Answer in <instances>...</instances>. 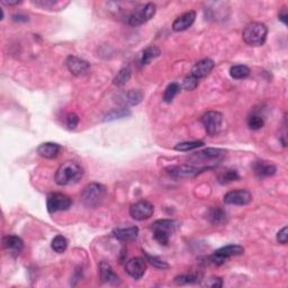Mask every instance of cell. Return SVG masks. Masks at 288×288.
I'll return each mask as SVG.
<instances>
[{"label":"cell","mask_w":288,"mask_h":288,"mask_svg":"<svg viewBox=\"0 0 288 288\" xmlns=\"http://www.w3.org/2000/svg\"><path fill=\"white\" fill-rule=\"evenodd\" d=\"M51 247L55 252L62 253V252L66 251L67 248H68V240L62 236H56L52 240Z\"/></svg>","instance_id":"obj_32"},{"label":"cell","mask_w":288,"mask_h":288,"mask_svg":"<svg viewBox=\"0 0 288 288\" xmlns=\"http://www.w3.org/2000/svg\"><path fill=\"white\" fill-rule=\"evenodd\" d=\"M230 74L233 79L241 80V79H245L249 77L250 69L247 66H243V64H238V66H233L231 68Z\"/></svg>","instance_id":"obj_27"},{"label":"cell","mask_w":288,"mask_h":288,"mask_svg":"<svg viewBox=\"0 0 288 288\" xmlns=\"http://www.w3.org/2000/svg\"><path fill=\"white\" fill-rule=\"evenodd\" d=\"M21 1H18V0H16V1H1V5H6V6H14V5H20Z\"/></svg>","instance_id":"obj_41"},{"label":"cell","mask_w":288,"mask_h":288,"mask_svg":"<svg viewBox=\"0 0 288 288\" xmlns=\"http://www.w3.org/2000/svg\"><path fill=\"white\" fill-rule=\"evenodd\" d=\"M33 3L45 9H63L64 7L69 5V2L54 1V0H39V1H33Z\"/></svg>","instance_id":"obj_26"},{"label":"cell","mask_w":288,"mask_h":288,"mask_svg":"<svg viewBox=\"0 0 288 288\" xmlns=\"http://www.w3.org/2000/svg\"><path fill=\"white\" fill-rule=\"evenodd\" d=\"M278 18H279V21H282L284 23V24H287L288 13H287V8H286V7H283V8L279 10Z\"/></svg>","instance_id":"obj_40"},{"label":"cell","mask_w":288,"mask_h":288,"mask_svg":"<svg viewBox=\"0 0 288 288\" xmlns=\"http://www.w3.org/2000/svg\"><path fill=\"white\" fill-rule=\"evenodd\" d=\"M288 240V229L287 226H284L277 234V241L282 244H286Z\"/></svg>","instance_id":"obj_39"},{"label":"cell","mask_w":288,"mask_h":288,"mask_svg":"<svg viewBox=\"0 0 288 288\" xmlns=\"http://www.w3.org/2000/svg\"><path fill=\"white\" fill-rule=\"evenodd\" d=\"M204 287H210V288H221L223 286V280L219 277H212L205 280V283L203 284Z\"/></svg>","instance_id":"obj_37"},{"label":"cell","mask_w":288,"mask_h":288,"mask_svg":"<svg viewBox=\"0 0 288 288\" xmlns=\"http://www.w3.org/2000/svg\"><path fill=\"white\" fill-rule=\"evenodd\" d=\"M99 274H100V278L103 282L106 283H114L116 284L119 282V276H117L115 272H114L113 268L111 267V264L106 263V261H101L99 264Z\"/></svg>","instance_id":"obj_22"},{"label":"cell","mask_w":288,"mask_h":288,"mask_svg":"<svg viewBox=\"0 0 288 288\" xmlns=\"http://www.w3.org/2000/svg\"><path fill=\"white\" fill-rule=\"evenodd\" d=\"M239 179H240V176H239V173L236 170H226L224 173H222V175L218 177L219 184L222 185L230 184L232 183V181H237Z\"/></svg>","instance_id":"obj_34"},{"label":"cell","mask_w":288,"mask_h":288,"mask_svg":"<svg viewBox=\"0 0 288 288\" xmlns=\"http://www.w3.org/2000/svg\"><path fill=\"white\" fill-rule=\"evenodd\" d=\"M208 219L212 224L214 225H221L226 221V213L224 210L219 207H214L210 211V213L207 215Z\"/></svg>","instance_id":"obj_23"},{"label":"cell","mask_w":288,"mask_h":288,"mask_svg":"<svg viewBox=\"0 0 288 288\" xmlns=\"http://www.w3.org/2000/svg\"><path fill=\"white\" fill-rule=\"evenodd\" d=\"M251 200L252 195L250 194V192L245 191V189H239V191L229 192L224 196V203L227 204V205L243 206L248 205Z\"/></svg>","instance_id":"obj_12"},{"label":"cell","mask_w":288,"mask_h":288,"mask_svg":"<svg viewBox=\"0 0 288 288\" xmlns=\"http://www.w3.org/2000/svg\"><path fill=\"white\" fill-rule=\"evenodd\" d=\"M106 197V188L98 183L88 184L81 192V200L85 206L96 208L101 205Z\"/></svg>","instance_id":"obj_3"},{"label":"cell","mask_w":288,"mask_h":288,"mask_svg":"<svg viewBox=\"0 0 288 288\" xmlns=\"http://www.w3.org/2000/svg\"><path fill=\"white\" fill-rule=\"evenodd\" d=\"M208 168H199V167H194L189 165H183V166H172L167 168V172L170 176L175 178H189V177H195L200 173L204 170Z\"/></svg>","instance_id":"obj_10"},{"label":"cell","mask_w":288,"mask_h":288,"mask_svg":"<svg viewBox=\"0 0 288 288\" xmlns=\"http://www.w3.org/2000/svg\"><path fill=\"white\" fill-rule=\"evenodd\" d=\"M177 223L172 219H159L152 225L153 237L159 243L167 245L169 243L170 237L175 233Z\"/></svg>","instance_id":"obj_5"},{"label":"cell","mask_w":288,"mask_h":288,"mask_svg":"<svg viewBox=\"0 0 288 288\" xmlns=\"http://www.w3.org/2000/svg\"><path fill=\"white\" fill-rule=\"evenodd\" d=\"M267 26L263 23L253 22L245 26L242 37L250 47H261L267 39Z\"/></svg>","instance_id":"obj_2"},{"label":"cell","mask_w":288,"mask_h":288,"mask_svg":"<svg viewBox=\"0 0 288 288\" xmlns=\"http://www.w3.org/2000/svg\"><path fill=\"white\" fill-rule=\"evenodd\" d=\"M2 247L9 256L17 258L24 250V242L17 236H6L2 239Z\"/></svg>","instance_id":"obj_13"},{"label":"cell","mask_w":288,"mask_h":288,"mask_svg":"<svg viewBox=\"0 0 288 288\" xmlns=\"http://www.w3.org/2000/svg\"><path fill=\"white\" fill-rule=\"evenodd\" d=\"M198 80L199 79H197L196 77H194V75L189 74L184 79L183 88L185 90H187V92H192V90L197 88V86H198Z\"/></svg>","instance_id":"obj_35"},{"label":"cell","mask_w":288,"mask_h":288,"mask_svg":"<svg viewBox=\"0 0 288 288\" xmlns=\"http://www.w3.org/2000/svg\"><path fill=\"white\" fill-rule=\"evenodd\" d=\"M161 54V51L160 48H157V47H149L146 48L145 50L143 51L142 53V56H141V64L142 66H146V64H149L152 60H154L155 58H158L159 55Z\"/></svg>","instance_id":"obj_25"},{"label":"cell","mask_w":288,"mask_h":288,"mask_svg":"<svg viewBox=\"0 0 288 288\" xmlns=\"http://www.w3.org/2000/svg\"><path fill=\"white\" fill-rule=\"evenodd\" d=\"M113 234L117 240L122 242H131L138 239L139 229L136 226L126 227V229H116Z\"/></svg>","instance_id":"obj_20"},{"label":"cell","mask_w":288,"mask_h":288,"mask_svg":"<svg viewBox=\"0 0 288 288\" xmlns=\"http://www.w3.org/2000/svg\"><path fill=\"white\" fill-rule=\"evenodd\" d=\"M203 274L202 272H191V274H186L178 276L175 278V283L178 285H186V284H196L202 282Z\"/></svg>","instance_id":"obj_24"},{"label":"cell","mask_w":288,"mask_h":288,"mask_svg":"<svg viewBox=\"0 0 288 288\" xmlns=\"http://www.w3.org/2000/svg\"><path fill=\"white\" fill-rule=\"evenodd\" d=\"M247 123H248L249 128H251V130H253V131H257V130H260V128L264 127V120L263 119V116H260L259 114L252 113L251 115H249Z\"/></svg>","instance_id":"obj_31"},{"label":"cell","mask_w":288,"mask_h":288,"mask_svg":"<svg viewBox=\"0 0 288 288\" xmlns=\"http://www.w3.org/2000/svg\"><path fill=\"white\" fill-rule=\"evenodd\" d=\"M204 145L203 141H189V142H183L177 144L175 146V150L181 151V152H187V151H192L198 147H202Z\"/></svg>","instance_id":"obj_33"},{"label":"cell","mask_w":288,"mask_h":288,"mask_svg":"<svg viewBox=\"0 0 288 288\" xmlns=\"http://www.w3.org/2000/svg\"><path fill=\"white\" fill-rule=\"evenodd\" d=\"M154 207L147 200H140L130 207V215L136 221H145L153 215Z\"/></svg>","instance_id":"obj_9"},{"label":"cell","mask_w":288,"mask_h":288,"mask_svg":"<svg viewBox=\"0 0 288 288\" xmlns=\"http://www.w3.org/2000/svg\"><path fill=\"white\" fill-rule=\"evenodd\" d=\"M181 90V87L179 83L177 82H172L170 83V85L167 87L165 93H164V100L166 103H171L173 100V98H175L178 94L180 93Z\"/></svg>","instance_id":"obj_29"},{"label":"cell","mask_w":288,"mask_h":288,"mask_svg":"<svg viewBox=\"0 0 288 288\" xmlns=\"http://www.w3.org/2000/svg\"><path fill=\"white\" fill-rule=\"evenodd\" d=\"M131 74H132L131 68L130 67H125L119 72V73H117L116 77L114 78L113 83L117 87H122L124 85H126V82L130 80Z\"/></svg>","instance_id":"obj_28"},{"label":"cell","mask_w":288,"mask_h":288,"mask_svg":"<svg viewBox=\"0 0 288 288\" xmlns=\"http://www.w3.org/2000/svg\"><path fill=\"white\" fill-rule=\"evenodd\" d=\"M226 153L225 150L222 149H214V147H208L200 152L196 153L192 159H197V160L203 161V162H212V164L215 165L217 164L218 161H221L223 157H224Z\"/></svg>","instance_id":"obj_14"},{"label":"cell","mask_w":288,"mask_h":288,"mask_svg":"<svg viewBox=\"0 0 288 288\" xmlns=\"http://www.w3.org/2000/svg\"><path fill=\"white\" fill-rule=\"evenodd\" d=\"M276 171H277L276 166L268 161H258L255 165V173L259 178L274 176Z\"/></svg>","instance_id":"obj_21"},{"label":"cell","mask_w":288,"mask_h":288,"mask_svg":"<svg viewBox=\"0 0 288 288\" xmlns=\"http://www.w3.org/2000/svg\"><path fill=\"white\" fill-rule=\"evenodd\" d=\"M67 67L73 75H82L88 72L90 64L87 62L86 60L70 55L69 58L67 59Z\"/></svg>","instance_id":"obj_15"},{"label":"cell","mask_w":288,"mask_h":288,"mask_svg":"<svg viewBox=\"0 0 288 288\" xmlns=\"http://www.w3.org/2000/svg\"><path fill=\"white\" fill-rule=\"evenodd\" d=\"M157 11V6L153 2H147L145 5H139L128 14L127 18V24L130 26H136L145 24L146 22H149L155 15Z\"/></svg>","instance_id":"obj_4"},{"label":"cell","mask_w":288,"mask_h":288,"mask_svg":"<svg viewBox=\"0 0 288 288\" xmlns=\"http://www.w3.org/2000/svg\"><path fill=\"white\" fill-rule=\"evenodd\" d=\"M61 146L56 143L47 142L42 143L41 145L37 147V153H39L42 158L45 159H54L59 155Z\"/></svg>","instance_id":"obj_19"},{"label":"cell","mask_w":288,"mask_h":288,"mask_svg":"<svg viewBox=\"0 0 288 288\" xmlns=\"http://www.w3.org/2000/svg\"><path fill=\"white\" fill-rule=\"evenodd\" d=\"M202 123L205 127L206 133L210 136H215L219 133L223 123V115L219 112L211 111L202 116Z\"/></svg>","instance_id":"obj_8"},{"label":"cell","mask_w":288,"mask_h":288,"mask_svg":"<svg viewBox=\"0 0 288 288\" xmlns=\"http://www.w3.org/2000/svg\"><path fill=\"white\" fill-rule=\"evenodd\" d=\"M131 112L128 111L127 108H115L113 109L112 112H109L107 115L105 116V122H111V120H120V119H124V117L130 116Z\"/></svg>","instance_id":"obj_30"},{"label":"cell","mask_w":288,"mask_h":288,"mask_svg":"<svg viewBox=\"0 0 288 288\" xmlns=\"http://www.w3.org/2000/svg\"><path fill=\"white\" fill-rule=\"evenodd\" d=\"M145 258H146V261H149V263L154 266L155 268H159V269H168L169 268V264L166 263V261L161 260L160 258L158 257H152L150 255H147L145 253Z\"/></svg>","instance_id":"obj_36"},{"label":"cell","mask_w":288,"mask_h":288,"mask_svg":"<svg viewBox=\"0 0 288 288\" xmlns=\"http://www.w3.org/2000/svg\"><path fill=\"white\" fill-rule=\"evenodd\" d=\"M244 253V248L241 247V245L238 244H231L226 245V247H223L221 249L216 250V251L212 255L208 260H210L211 264H216V266H221L225 263L227 259H230L231 257L236 256H241Z\"/></svg>","instance_id":"obj_6"},{"label":"cell","mask_w":288,"mask_h":288,"mask_svg":"<svg viewBox=\"0 0 288 288\" xmlns=\"http://www.w3.org/2000/svg\"><path fill=\"white\" fill-rule=\"evenodd\" d=\"M82 167L74 161H67L59 167L54 180L60 186H71L79 183L82 178Z\"/></svg>","instance_id":"obj_1"},{"label":"cell","mask_w":288,"mask_h":288,"mask_svg":"<svg viewBox=\"0 0 288 288\" xmlns=\"http://www.w3.org/2000/svg\"><path fill=\"white\" fill-rule=\"evenodd\" d=\"M125 270L132 278H142L146 271V260L140 257L132 258L125 264Z\"/></svg>","instance_id":"obj_11"},{"label":"cell","mask_w":288,"mask_h":288,"mask_svg":"<svg viewBox=\"0 0 288 288\" xmlns=\"http://www.w3.org/2000/svg\"><path fill=\"white\" fill-rule=\"evenodd\" d=\"M72 205V202L69 196L61 194V192H52L48 196L47 207L50 214L56 212L68 211Z\"/></svg>","instance_id":"obj_7"},{"label":"cell","mask_w":288,"mask_h":288,"mask_svg":"<svg viewBox=\"0 0 288 288\" xmlns=\"http://www.w3.org/2000/svg\"><path fill=\"white\" fill-rule=\"evenodd\" d=\"M196 20V13L194 10L187 11L183 15H180L179 17L176 18V21L173 22L172 24V29L175 32H183L186 29L191 27V26L194 24Z\"/></svg>","instance_id":"obj_16"},{"label":"cell","mask_w":288,"mask_h":288,"mask_svg":"<svg viewBox=\"0 0 288 288\" xmlns=\"http://www.w3.org/2000/svg\"><path fill=\"white\" fill-rule=\"evenodd\" d=\"M142 98V92H140V90H130V92L127 93L120 94L117 101L124 106H135L141 103Z\"/></svg>","instance_id":"obj_18"},{"label":"cell","mask_w":288,"mask_h":288,"mask_svg":"<svg viewBox=\"0 0 288 288\" xmlns=\"http://www.w3.org/2000/svg\"><path fill=\"white\" fill-rule=\"evenodd\" d=\"M214 68V61L211 59H203L195 63V66L192 69V75H194L197 79L204 78L213 70Z\"/></svg>","instance_id":"obj_17"},{"label":"cell","mask_w":288,"mask_h":288,"mask_svg":"<svg viewBox=\"0 0 288 288\" xmlns=\"http://www.w3.org/2000/svg\"><path fill=\"white\" fill-rule=\"evenodd\" d=\"M78 124H79V117H78L77 114L71 113L67 116V126H68V128H70V130H74V128L77 127Z\"/></svg>","instance_id":"obj_38"}]
</instances>
